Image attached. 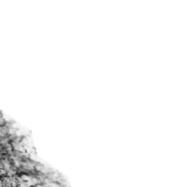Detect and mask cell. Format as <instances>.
Returning <instances> with one entry per match:
<instances>
[]
</instances>
